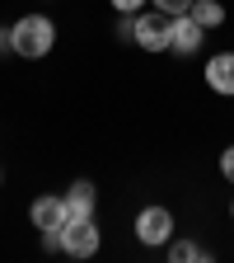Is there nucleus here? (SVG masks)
I'll use <instances>...</instances> for the list:
<instances>
[{
  "instance_id": "9d476101",
  "label": "nucleus",
  "mask_w": 234,
  "mask_h": 263,
  "mask_svg": "<svg viewBox=\"0 0 234 263\" xmlns=\"http://www.w3.org/2000/svg\"><path fill=\"white\" fill-rule=\"evenodd\" d=\"M164 254H169L174 263H197V258H211V249L192 245V240H169V245H164Z\"/></svg>"
},
{
  "instance_id": "f8f14e48",
  "label": "nucleus",
  "mask_w": 234,
  "mask_h": 263,
  "mask_svg": "<svg viewBox=\"0 0 234 263\" xmlns=\"http://www.w3.org/2000/svg\"><path fill=\"white\" fill-rule=\"evenodd\" d=\"M220 179H225V183H234V146H225V151H220Z\"/></svg>"
},
{
  "instance_id": "dca6fc26",
  "label": "nucleus",
  "mask_w": 234,
  "mask_h": 263,
  "mask_svg": "<svg viewBox=\"0 0 234 263\" xmlns=\"http://www.w3.org/2000/svg\"><path fill=\"white\" fill-rule=\"evenodd\" d=\"M0 183H5V174H0Z\"/></svg>"
},
{
  "instance_id": "39448f33",
  "label": "nucleus",
  "mask_w": 234,
  "mask_h": 263,
  "mask_svg": "<svg viewBox=\"0 0 234 263\" xmlns=\"http://www.w3.org/2000/svg\"><path fill=\"white\" fill-rule=\"evenodd\" d=\"M131 43H136L141 52H169V14L141 10V14H136V33H131Z\"/></svg>"
},
{
  "instance_id": "ddd939ff",
  "label": "nucleus",
  "mask_w": 234,
  "mask_h": 263,
  "mask_svg": "<svg viewBox=\"0 0 234 263\" xmlns=\"http://www.w3.org/2000/svg\"><path fill=\"white\" fill-rule=\"evenodd\" d=\"M108 5L117 14H141V5H150V0H108Z\"/></svg>"
},
{
  "instance_id": "4468645a",
  "label": "nucleus",
  "mask_w": 234,
  "mask_h": 263,
  "mask_svg": "<svg viewBox=\"0 0 234 263\" xmlns=\"http://www.w3.org/2000/svg\"><path fill=\"white\" fill-rule=\"evenodd\" d=\"M0 52H14V43H10V28H0Z\"/></svg>"
},
{
  "instance_id": "9b49d317",
  "label": "nucleus",
  "mask_w": 234,
  "mask_h": 263,
  "mask_svg": "<svg viewBox=\"0 0 234 263\" xmlns=\"http://www.w3.org/2000/svg\"><path fill=\"white\" fill-rule=\"evenodd\" d=\"M150 5H155L159 14H187V10H192V0H150Z\"/></svg>"
},
{
  "instance_id": "f257e3e1",
  "label": "nucleus",
  "mask_w": 234,
  "mask_h": 263,
  "mask_svg": "<svg viewBox=\"0 0 234 263\" xmlns=\"http://www.w3.org/2000/svg\"><path fill=\"white\" fill-rule=\"evenodd\" d=\"M10 43H14V57L24 61H42L52 47H56V24L47 14H19L10 24Z\"/></svg>"
},
{
  "instance_id": "6e6552de",
  "label": "nucleus",
  "mask_w": 234,
  "mask_h": 263,
  "mask_svg": "<svg viewBox=\"0 0 234 263\" xmlns=\"http://www.w3.org/2000/svg\"><path fill=\"white\" fill-rule=\"evenodd\" d=\"M94 202H98V193H94V183H89V179H75L71 188H66V212H71L75 221L94 216Z\"/></svg>"
},
{
  "instance_id": "2eb2a0df",
  "label": "nucleus",
  "mask_w": 234,
  "mask_h": 263,
  "mask_svg": "<svg viewBox=\"0 0 234 263\" xmlns=\"http://www.w3.org/2000/svg\"><path fill=\"white\" fill-rule=\"evenodd\" d=\"M229 216H234V202H229Z\"/></svg>"
},
{
  "instance_id": "20e7f679",
  "label": "nucleus",
  "mask_w": 234,
  "mask_h": 263,
  "mask_svg": "<svg viewBox=\"0 0 234 263\" xmlns=\"http://www.w3.org/2000/svg\"><path fill=\"white\" fill-rule=\"evenodd\" d=\"M28 221H33V230H42V235H61V230H66V221H71V212H66V197H56V193L33 197Z\"/></svg>"
},
{
  "instance_id": "1a4fd4ad",
  "label": "nucleus",
  "mask_w": 234,
  "mask_h": 263,
  "mask_svg": "<svg viewBox=\"0 0 234 263\" xmlns=\"http://www.w3.org/2000/svg\"><path fill=\"white\" fill-rule=\"evenodd\" d=\"M187 14H192L197 24H202L206 33L225 24V5H220V0H192V10H187Z\"/></svg>"
},
{
  "instance_id": "423d86ee",
  "label": "nucleus",
  "mask_w": 234,
  "mask_h": 263,
  "mask_svg": "<svg viewBox=\"0 0 234 263\" xmlns=\"http://www.w3.org/2000/svg\"><path fill=\"white\" fill-rule=\"evenodd\" d=\"M202 43H206V28L197 24L192 14H169V52L197 57V52H202Z\"/></svg>"
},
{
  "instance_id": "0eeeda50",
  "label": "nucleus",
  "mask_w": 234,
  "mask_h": 263,
  "mask_svg": "<svg viewBox=\"0 0 234 263\" xmlns=\"http://www.w3.org/2000/svg\"><path fill=\"white\" fill-rule=\"evenodd\" d=\"M206 85H211L216 94H229V99H234V52H216V57L206 61Z\"/></svg>"
},
{
  "instance_id": "f03ea898",
  "label": "nucleus",
  "mask_w": 234,
  "mask_h": 263,
  "mask_svg": "<svg viewBox=\"0 0 234 263\" xmlns=\"http://www.w3.org/2000/svg\"><path fill=\"white\" fill-rule=\"evenodd\" d=\"M98 245H103V235H98L94 216H84V221L71 216V221H66V230H61V254H71V258H94Z\"/></svg>"
},
{
  "instance_id": "7ed1b4c3",
  "label": "nucleus",
  "mask_w": 234,
  "mask_h": 263,
  "mask_svg": "<svg viewBox=\"0 0 234 263\" xmlns=\"http://www.w3.org/2000/svg\"><path fill=\"white\" fill-rule=\"evenodd\" d=\"M136 240L145 249H164V245L174 240V212L169 207H145L136 216Z\"/></svg>"
}]
</instances>
